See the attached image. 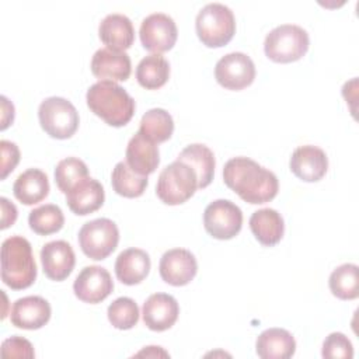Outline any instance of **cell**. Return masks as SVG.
Masks as SVG:
<instances>
[{
  "instance_id": "9",
  "label": "cell",
  "mask_w": 359,
  "mask_h": 359,
  "mask_svg": "<svg viewBox=\"0 0 359 359\" xmlns=\"http://www.w3.org/2000/svg\"><path fill=\"white\" fill-rule=\"evenodd\" d=\"M203 226L213 238L230 240L241 230L243 212L229 199H216L203 212Z\"/></svg>"
},
{
  "instance_id": "15",
  "label": "cell",
  "mask_w": 359,
  "mask_h": 359,
  "mask_svg": "<svg viewBox=\"0 0 359 359\" xmlns=\"http://www.w3.org/2000/svg\"><path fill=\"white\" fill-rule=\"evenodd\" d=\"M289 167L299 180L306 182H317L328 170V158L323 149L313 144H304L294 149Z\"/></svg>"
},
{
  "instance_id": "3",
  "label": "cell",
  "mask_w": 359,
  "mask_h": 359,
  "mask_svg": "<svg viewBox=\"0 0 359 359\" xmlns=\"http://www.w3.org/2000/svg\"><path fill=\"white\" fill-rule=\"evenodd\" d=\"M36 279L32 247L22 236H11L1 244V280L14 290L29 287Z\"/></svg>"
},
{
  "instance_id": "39",
  "label": "cell",
  "mask_w": 359,
  "mask_h": 359,
  "mask_svg": "<svg viewBox=\"0 0 359 359\" xmlns=\"http://www.w3.org/2000/svg\"><path fill=\"white\" fill-rule=\"evenodd\" d=\"M136 356H146V358H149V356H151V358L164 356V358H167V356H170V355H168L165 351H163L161 346H146V349L137 352Z\"/></svg>"
},
{
  "instance_id": "36",
  "label": "cell",
  "mask_w": 359,
  "mask_h": 359,
  "mask_svg": "<svg viewBox=\"0 0 359 359\" xmlns=\"http://www.w3.org/2000/svg\"><path fill=\"white\" fill-rule=\"evenodd\" d=\"M1 149V180H4L18 164L20 150L18 146L10 140H0Z\"/></svg>"
},
{
  "instance_id": "6",
  "label": "cell",
  "mask_w": 359,
  "mask_h": 359,
  "mask_svg": "<svg viewBox=\"0 0 359 359\" xmlns=\"http://www.w3.org/2000/svg\"><path fill=\"white\" fill-rule=\"evenodd\" d=\"M198 189L195 171L184 161L175 160L158 175L156 194L165 205H181L187 202Z\"/></svg>"
},
{
  "instance_id": "35",
  "label": "cell",
  "mask_w": 359,
  "mask_h": 359,
  "mask_svg": "<svg viewBox=\"0 0 359 359\" xmlns=\"http://www.w3.org/2000/svg\"><path fill=\"white\" fill-rule=\"evenodd\" d=\"M34 356H35V352H34L32 344L20 335H13L4 339L1 344V358L32 359Z\"/></svg>"
},
{
  "instance_id": "23",
  "label": "cell",
  "mask_w": 359,
  "mask_h": 359,
  "mask_svg": "<svg viewBox=\"0 0 359 359\" xmlns=\"http://www.w3.org/2000/svg\"><path fill=\"white\" fill-rule=\"evenodd\" d=\"M255 351L262 359H289L294 355L296 341L287 330L268 328L258 335Z\"/></svg>"
},
{
  "instance_id": "31",
  "label": "cell",
  "mask_w": 359,
  "mask_h": 359,
  "mask_svg": "<svg viewBox=\"0 0 359 359\" xmlns=\"http://www.w3.org/2000/svg\"><path fill=\"white\" fill-rule=\"evenodd\" d=\"M28 224L39 236H49L59 231L65 224V216L57 205L46 203L29 212Z\"/></svg>"
},
{
  "instance_id": "18",
  "label": "cell",
  "mask_w": 359,
  "mask_h": 359,
  "mask_svg": "<svg viewBox=\"0 0 359 359\" xmlns=\"http://www.w3.org/2000/svg\"><path fill=\"white\" fill-rule=\"evenodd\" d=\"M91 72L100 80L125 81L132 72L130 57L126 52L101 48L93 55Z\"/></svg>"
},
{
  "instance_id": "10",
  "label": "cell",
  "mask_w": 359,
  "mask_h": 359,
  "mask_svg": "<svg viewBox=\"0 0 359 359\" xmlns=\"http://www.w3.org/2000/svg\"><path fill=\"white\" fill-rule=\"evenodd\" d=\"M139 36L144 49L154 53H163L175 45L178 29L168 14L153 13L143 18Z\"/></svg>"
},
{
  "instance_id": "27",
  "label": "cell",
  "mask_w": 359,
  "mask_h": 359,
  "mask_svg": "<svg viewBox=\"0 0 359 359\" xmlns=\"http://www.w3.org/2000/svg\"><path fill=\"white\" fill-rule=\"evenodd\" d=\"M170 77V63L160 53L144 56L136 67L137 83L146 90L163 87Z\"/></svg>"
},
{
  "instance_id": "1",
  "label": "cell",
  "mask_w": 359,
  "mask_h": 359,
  "mask_svg": "<svg viewBox=\"0 0 359 359\" xmlns=\"http://www.w3.org/2000/svg\"><path fill=\"white\" fill-rule=\"evenodd\" d=\"M223 181L243 201L252 205L272 201L279 189V181L272 171L243 156L224 164Z\"/></svg>"
},
{
  "instance_id": "33",
  "label": "cell",
  "mask_w": 359,
  "mask_h": 359,
  "mask_svg": "<svg viewBox=\"0 0 359 359\" xmlns=\"http://www.w3.org/2000/svg\"><path fill=\"white\" fill-rule=\"evenodd\" d=\"M109 323L118 330H130L139 321V307L130 297L115 299L107 310Z\"/></svg>"
},
{
  "instance_id": "32",
  "label": "cell",
  "mask_w": 359,
  "mask_h": 359,
  "mask_svg": "<svg viewBox=\"0 0 359 359\" xmlns=\"http://www.w3.org/2000/svg\"><path fill=\"white\" fill-rule=\"evenodd\" d=\"M87 177L88 168L86 163L77 157L63 158L55 168V182L65 195Z\"/></svg>"
},
{
  "instance_id": "14",
  "label": "cell",
  "mask_w": 359,
  "mask_h": 359,
  "mask_svg": "<svg viewBox=\"0 0 359 359\" xmlns=\"http://www.w3.org/2000/svg\"><path fill=\"white\" fill-rule=\"evenodd\" d=\"M180 314V306L175 297L168 293L150 294L142 307L143 323L151 331H165L171 328Z\"/></svg>"
},
{
  "instance_id": "4",
  "label": "cell",
  "mask_w": 359,
  "mask_h": 359,
  "mask_svg": "<svg viewBox=\"0 0 359 359\" xmlns=\"http://www.w3.org/2000/svg\"><path fill=\"white\" fill-rule=\"evenodd\" d=\"M199 41L208 48L227 45L236 34V18L233 11L222 3H209L202 7L195 20Z\"/></svg>"
},
{
  "instance_id": "16",
  "label": "cell",
  "mask_w": 359,
  "mask_h": 359,
  "mask_svg": "<svg viewBox=\"0 0 359 359\" xmlns=\"http://www.w3.org/2000/svg\"><path fill=\"white\" fill-rule=\"evenodd\" d=\"M52 310L48 300L41 296H25L17 299L10 311L11 324L22 330H39L50 318Z\"/></svg>"
},
{
  "instance_id": "34",
  "label": "cell",
  "mask_w": 359,
  "mask_h": 359,
  "mask_svg": "<svg viewBox=\"0 0 359 359\" xmlns=\"http://www.w3.org/2000/svg\"><path fill=\"white\" fill-rule=\"evenodd\" d=\"M321 355L325 359H352L353 346L345 334L332 332L324 339Z\"/></svg>"
},
{
  "instance_id": "8",
  "label": "cell",
  "mask_w": 359,
  "mask_h": 359,
  "mask_svg": "<svg viewBox=\"0 0 359 359\" xmlns=\"http://www.w3.org/2000/svg\"><path fill=\"white\" fill-rule=\"evenodd\" d=\"M119 241L118 226L107 217L87 222L79 230V245L91 259L101 261L112 254Z\"/></svg>"
},
{
  "instance_id": "12",
  "label": "cell",
  "mask_w": 359,
  "mask_h": 359,
  "mask_svg": "<svg viewBox=\"0 0 359 359\" xmlns=\"http://www.w3.org/2000/svg\"><path fill=\"white\" fill-rule=\"evenodd\" d=\"M74 294L79 300L90 304L101 303L114 290L111 273L98 265H90L80 271L73 283Z\"/></svg>"
},
{
  "instance_id": "17",
  "label": "cell",
  "mask_w": 359,
  "mask_h": 359,
  "mask_svg": "<svg viewBox=\"0 0 359 359\" xmlns=\"http://www.w3.org/2000/svg\"><path fill=\"white\" fill-rule=\"evenodd\" d=\"M41 262L45 275L52 280L60 282L72 273L76 265V255L67 241L55 240L41 248Z\"/></svg>"
},
{
  "instance_id": "37",
  "label": "cell",
  "mask_w": 359,
  "mask_h": 359,
  "mask_svg": "<svg viewBox=\"0 0 359 359\" xmlns=\"http://www.w3.org/2000/svg\"><path fill=\"white\" fill-rule=\"evenodd\" d=\"M0 206H1V229H7L10 226L14 224V222L17 220V208L14 203H11L7 198L1 196L0 198Z\"/></svg>"
},
{
  "instance_id": "20",
  "label": "cell",
  "mask_w": 359,
  "mask_h": 359,
  "mask_svg": "<svg viewBox=\"0 0 359 359\" xmlns=\"http://www.w3.org/2000/svg\"><path fill=\"white\" fill-rule=\"evenodd\" d=\"M126 164L140 175L156 171L160 163V153L156 143L146 139L139 130L130 137L126 146Z\"/></svg>"
},
{
  "instance_id": "30",
  "label": "cell",
  "mask_w": 359,
  "mask_h": 359,
  "mask_svg": "<svg viewBox=\"0 0 359 359\" xmlns=\"http://www.w3.org/2000/svg\"><path fill=\"white\" fill-rule=\"evenodd\" d=\"M114 191L125 198H137L143 195L147 187V177L135 172L126 161L115 164L111 175Z\"/></svg>"
},
{
  "instance_id": "13",
  "label": "cell",
  "mask_w": 359,
  "mask_h": 359,
  "mask_svg": "<svg viewBox=\"0 0 359 359\" xmlns=\"http://www.w3.org/2000/svg\"><path fill=\"white\" fill-rule=\"evenodd\" d=\"M161 279L172 286L188 285L198 272L195 255L185 248H172L163 254L158 264Z\"/></svg>"
},
{
  "instance_id": "28",
  "label": "cell",
  "mask_w": 359,
  "mask_h": 359,
  "mask_svg": "<svg viewBox=\"0 0 359 359\" xmlns=\"http://www.w3.org/2000/svg\"><path fill=\"white\" fill-rule=\"evenodd\" d=\"M139 132L153 143H163L174 132L172 116L163 108H151L142 116Z\"/></svg>"
},
{
  "instance_id": "5",
  "label": "cell",
  "mask_w": 359,
  "mask_h": 359,
  "mask_svg": "<svg viewBox=\"0 0 359 359\" xmlns=\"http://www.w3.org/2000/svg\"><path fill=\"white\" fill-rule=\"evenodd\" d=\"M309 45L310 39L304 28L294 24H282L266 34L264 50L276 63H290L302 59Z\"/></svg>"
},
{
  "instance_id": "22",
  "label": "cell",
  "mask_w": 359,
  "mask_h": 359,
  "mask_svg": "<svg viewBox=\"0 0 359 359\" xmlns=\"http://www.w3.org/2000/svg\"><path fill=\"white\" fill-rule=\"evenodd\" d=\"M150 271V257L144 250L126 248L115 261V275L123 285L132 286L140 283Z\"/></svg>"
},
{
  "instance_id": "24",
  "label": "cell",
  "mask_w": 359,
  "mask_h": 359,
  "mask_svg": "<svg viewBox=\"0 0 359 359\" xmlns=\"http://www.w3.org/2000/svg\"><path fill=\"white\" fill-rule=\"evenodd\" d=\"M250 229L254 237L265 247L278 244L285 233V223L280 213L271 208L255 210L250 217Z\"/></svg>"
},
{
  "instance_id": "19",
  "label": "cell",
  "mask_w": 359,
  "mask_h": 359,
  "mask_svg": "<svg viewBox=\"0 0 359 359\" xmlns=\"http://www.w3.org/2000/svg\"><path fill=\"white\" fill-rule=\"evenodd\" d=\"M104 199L105 192L101 182L91 177L80 181L66 194V203L69 209L79 216H86L98 210L102 206Z\"/></svg>"
},
{
  "instance_id": "7",
  "label": "cell",
  "mask_w": 359,
  "mask_h": 359,
  "mask_svg": "<svg viewBox=\"0 0 359 359\" xmlns=\"http://www.w3.org/2000/svg\"><path fill=\"white\" fill-rule=\"evenodd\" d=\"M41 128L55 139L72 137L80 123L76 107L63 97H48L38 108Z\"/></svg>"
},
{
  "instance_id": "2",
  "label": "cell",
  "mask_w": 359,
  "mask_h": 359,
  "mask_svg": "<svg viewBox=\"0 0 359 359\" xmlns=\"http://www.w3.org/2000/svg\"><path fill=\"white\" fill-rule=\"evenodd\" d=\"M86 101L91 112L105 123L119 128L126 125L135 114V100L115 81L100 80L94 83L86 94Z\"/></svg>"
},
{
  "instance_id": "21",
  "label": "cell",
  "mask_w": 359,
  "mask_h": 359,
  "mask_svg": "<svg viewBox=\"0 0 359 359\" xmlns=\"http://www.w3.org/2000/svg\"><path fill=\"white\" fill-rule=\"evenodd\" d=\"M100 39L109 49L125 52L135 41V29L132 21L119 13H112L104 17L98 27Z\"/></svg>"
},
{
  "instance_id": "11",
  "label": "cell",
  "mask_w": 359,
  "mask_h": 359,
  "mask_svg": "<svg viewBox=\"0 0 359 359\" xmlns=\"http://www.w3.org/2000/svg\"><path fill=\"white\" fill-rule=\"evenodd\" d=\"M216 81L227 90H243L255 79V65L243 52H231L220 57L215 66Z\"/></svg>"
},
{
  "instance_id": "26",
  "label": "cell",
  "mask_w": 359,
  "mask_h": 359,
  "mask_svg": "<svg viewBox=\"0 0 359 359\" xmlns=\"http://www.w3.org/2000/svg\"><path fill=\"white\" fill-rule=\"evenodd\" d=\"M177 160L187 163L198 177V188H206L215 175V154L213 151L202 144V143H192L188 144L182 151L178 154Z\"/></svg>"
},
{
  "instance_id": "29",
  "label": "cell",
  "mask_w": 359,
  "mask_h": 359,
  "mask_svg": "<svg viewBox=\"0 0 359 359\" xmlns=\"http://www.w3.org/2000/svg\"><path fill=\"white\" fill-rule=\"evenodd\" d=\"M331 293L341 300H353L359 296V268L355 264H342L328 279Z\"/></svg>"
},
{
  "instance_id": "25",
  "label": "cell",
  "mask_w": 359,
  "mask_h": 359,
  "mask_svg": "<svg viewBox=\"0 0 359 359\" xmlns=\"http://www.w3.org/2000/svg\"><path fill=\"white\" fill-rule=\"evenodd\" d=\"M13 194L21 203L28 206L43 201L49 194L48 175L39 168H28L17 177Z\"/></svg>"
},
{
  "instance_id": "38",
  "label": "cell",
  "mask_w": 359,
  "mask_h": 359,
  "mask_svg": "<svg viewBox=\"0 0 359 359\" xmlns=\"http://www.w3.org/2000/svg\"><path fill=\"white\" fill-rule=\"evenodd\" d=\"M1 130H4L10 123H13L14 121V105L8 101L7 97L1 95Z\"/></svg>"
}]
</instances>
